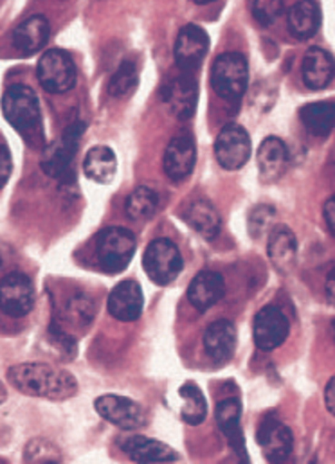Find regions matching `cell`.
<instances>
[{
  "label": "cell",
  "mask_w": 335,
  "mask_h": 464,
  "mask_svg": "<svg viewBox=\"0 0 335 464\" xmlns=\"http://www.w3.org/2000/svg\"><path fill=\"white\" fill-rule=\"evenodd\" d=\"M7 380L18 392L31 398L65 401L78 394V382L69 371L42 362H25L9 367Z\"/></svg>",
  "instance_id": "cell-1"
},
{
  "label": "cell",
  "mask_w": 335,
  "mask_h": 464,
  "mask_svg": "<svg viewBox=\"0 0 335 464\" xmlns=\"http://www.w3.org/2000/svg\"><path fill=\"white\" fill-rule=\"evenodd\" d=\"M2 112L7 122L25 137L40 126V103L34 91L27 85L15 83L4 92Z\"/></svg>",
  "instance_id": "cell-2"
},
{
  "label": "cell",
  "mask_w": 335,
  "mask_h": 464,
  "mask_svg": "<svg viewBox=\"0 0 335 464\" xmlns=\"http://www.w3.org/2000/svg\"><path fill=\"white\" fill-rule=\"evenodd\" d=\"M249 67L247 60L240 53H223L212 71V85L215 92L227 103H240L247 91Z\"/></svg>",
  "instance_id": "cell-3"
},
{
  "label": "cell",
  "mask_w": 335,
  "mask_h": 464,
  "mask_svg": "<svg viewBox=\"0 0 335 464\" xmlns=\"http://www.w3.org/2000/svg\"><path fill=\"white\" fill-rule=\"evenodd\" d=\"M143 266L146 276L155 285L164 286L173 283L179 277V274L182 272L184 261L173 241L166 237H159L148 245L143 257Z\"/></svg>",
  "instance_id": "cell-4"
},
{
  "label": "cell",
  "mask_w": 335,
  "mask_h": 464,
  "mask_svg": "<svg viewBox=\"0 0 335 464\" xmlns=\"http://www.w3.org/2000/svg\"><path fill=\"white\" fill-rule=\"evenodd\" d=\"M135 236L124 227H109L96 236V256L100 265L111 272H123L135 254Z\"/></svg>",
  "instance_id": "cell-5"
},
{
  "label": "cell",
  "mask_w": 335,
  "mask_h": 464,
  "mask_svg": "<svg viewBox=\"0 0 335 464\" xmlns=\"http://www.w3.org/2000/svg\"><path fill=\"white\" fill-rule=\"evenodd\" d=\"M96 412L123 432L141 430L148 423L146 411L133 400L119 394H103L94 401Z\"/></svg>",
  "instance_id": "cell-6"
},
{
  "label": "cell",
  "mask_w": 335,
  "mask_h": 464,
  "mask_svg": "<svg viewBox=\"0 0 335 464\" xmlns=\"http://www.w3.org/2000/svg\"><path fill=\"white\" fill-rule=\"evenodd\" d=\"M38 80L51 94L69 92L76 85V65L62 49L47 51L38 62Z\"/></svg>",
  "instance_id": "cell-7"
},
{
  "label": "cell",
  "mask_w": 335,
  "mask_h": 464,
  "mask_svg": "<svg viewBox=\"0 0 335 464\" xmlns=\"http://www.w3.org/2000/svg\"><path fill=\"white\" fill-rule=\"evenodd\" d=\"M34 304V286L25 274L9 272L0 279V310L7 317H25Z\"/></svg>",
  "instance_id": "cell-8"
},
{
  "label": "cell",
  "mask_w": 335,
  "mask_h": 464,
  "mask_svg": "<svg viewBox=\"0 0 335 464\" xmlns=\"http://www.w3.org/2000/svg\"><path fill=\"white\" fill-rule=\"evenodd\" d=\"M291 332V323L278 306H263L252 323V339L256 348L272 351L280 348Z\"/></svg>",
  "instance_id": "cell-9"
},
{
  "label": "cell",
  "mask_w": 335,
  "mask_h": 464,
  "mask_svg": "<svg viewBox=\"0 0 335 464\" xmlns=\"http://www.w3.org/2000/svg\"><path fill=\"white\" fill-rule=\"evenodd\" d=\"M258 445L272 464L287 463L294 450L292 430L276 418H265L258 429Z\"/></svg>",
  "instance_id": "cell-10"
},
{
  "label": "cell",
  "mask_w": 335,
  "mask_h": 464,
  "mask_svg": "<svg viewBox=\"0 0 335 464\" xmlns=\"http://www.w3.org/2000/svg\"><path fill=\"white\" fill-rule=\"evenodd\" d=\"M215 155L219 164L227 171L243 168L251 157V139L240 124H227L217 137Z\"/></svg>",
  "instance_id": "cell-11"
},
{
  "label": "cell",
  "mask_w": 335,
  "mask_h": 464,
  "mask_svg": "<svg viewBox=\"0 0 335 464\" xmlns=\"http://www.w3.org/2000/svg\"><path fill=\"white\" fill-rule=\"evenodd\" d=\"M84 122L82 121H74L71 122L60 140H56L44 155V160H42V168L47 175L51 177H62L67 168L71 166L76 151H78V146H80V139H82V133H84Z\"/></svg>",
  "instance_id": "cell-12"
},
{
  "label": "cell",
  "mask_w": 335,
  "mask_h": 464,
  "mask_svg": "<svg viewBox=\"0 0 335 464\" xmlns=\"http://www.w3.org/2000/svg\"><path fill=\"white\" fill-rule=\"evenodd\" d=\"M117 443L133 463L164 464L179 461V454L170 445L141 434H126L119 438Z\"/></svg>",
  "instance_id": "cell-13"
},
{
  "label": "cell",
  "mask_w": 335,
  "mask_h": 464,
  "mask_svg": "<svg viewBox=\"0 0 335 464\" xmlns=\"http://www.w3.org/2000/svg\"><path fill=\"white\" fill-rule=\"evenodd\" d=\"M208 49H210L208 33L195 24H188L179 31V36L175 42V62L179 63L182 72L192 74L195 69L201 67L202 60L208 54Z\"/></svg>",
  "instance_id": "cell-14"
},
{
  "label": "cell",
  "mask_w": 335,
  "mask_h": 464,
  "mask_svg": "<svg viewBox=\"0 0 335 464\" xmlns=\"http://www.w3.org/2000/svg\"><path fill=\"white\" fill-rule=\"evenodd\" d=\"M199 87L193 74H181L170 80L163 89V102L168 111L179 119H190L195 114Z\"/></svg>",
  "instance_id": "cell-15"
},
{
  "label": "cell",
  "mask_w": 335,
  "mask_h": 464,
  "mask_svg": "<svg viewBox=\"0 0 335 464\" xmlns=\"http://www.w3.org/2000/svg\"><path fill=\"white\" fill-rule=\"evenodd\" d=\"M197 162V148L195 140L190 133H179L173 137L164 151V171L166 175L181 182L188 179L195 168Z\"/></svg>",
  "instance_id": "cell-16"
},
{
  "label": "cell",
  "mask_w": 335,
  "mask_h": 464,
  "mask_svg": "<svg viewBox=\"0 0 335 464\" xmlns=\"http://www.w3.org/2000/svg\"><path fill=\"white\" fill-rule=\"evenodd\" d=\"M143 290L135 281H121L119 285H115L107 301L109 314L121 323L137 321L143 314Z\"/></svg>",
  "instance_id": "cell-17"
},
{
  "label": "cell",
  "mask_w": 335,
  "mask_h": 464,
  "mask_svg": "<svg viewBox=\"0 0 335 464\" xmlns=\"http://www.w3.org/2000/svg\"><path fill=\"white\" fill-rule=\"evenodd\" d=\"M49 33V20L44 14H31L15 27L11 38L18 53H22L24 56H31L47 44Z\"/></svg>",
  "instance_id": "cell-18"
},
{
  "label": "cell",
  "mask_w": 335,
  "mask_h": 464,
  "mask_svg": "<svg viewBox=\"0 0 335 464\" xmlns=\"http://www.w3.org/2000/svg\"><path fill=\"white\" fill-rule=\"evenodd\" d=\"M301 76L303 83L310 91H321L330 85L335 76V60L332 54L321 47L309 49L303 58Z\"/></svg>",
  "instance_id": "cell-19"
},
{
  "label": "cell",
  "mask_w": 335,
  "mask_h": 464,
  "mask_svg": "<svg viewBox=\"0 0 335 464\" xmlns=\"http://www.w3.org/2000/svg\"><path fill=\"white\" fill-rule=\"evenodd\" d=\"M225 294L222 276L213 270H204L193 277L188 286V299L193 308L206 312L213 308Z\"/></svg>",
  "instance_id": "cell-20"
},
{
  "label": "cell",
  "mask_w": 335,
  "mask_h": 464,
  "mask_svg": "<svg viewBox=\"0 0 335 464\" xmlns=\"http://www.w3.org/2000/svg\"><path fill=\"white\" fill-rule=\"evenodd\" d=\"M256 160H258L260 175L265 182L278 180L285 173L291 160L287 144L278 137H267L258 148Z\"/></svg>",
  "instance_id": "cell-21"
},
{
  "label": "cell",
  "mask_w": 335,
  "mask_h": 464,
  "mask_svg": "<svg viewBox=\"0 0 335 464\" xmlns=\"http://www.w3.org/2000/svg\"><path fill=\"white\" fill-rule=\"evenodd\" d=\"M267 256L281 274H289L298 259V241L294 232L285 226H278L269 232Z\"/></svg>",
  "instance_id": "cell-22"
},
{
  "label": "cell",
  "mask_w": 335,
  "mask_h": 464,
  "mask_svg": "<svg viewBox=\"0 0 335 464\" xmlns=\"http://www.w3.org/2000/svg\"><path fill=\"white\" fill-rule=\"evenodd\" d=\"M204 349L213 362H229L236 349V330L232 323L225 319L212 323L204 334Z\"/></svg>",
  "instance_id": "cell-23"
},
{
  "label": "cell",
  "mask_w": 335,
  "mask_h": 464,
  "mask_svg": "<svg viewBox=\"0 0 335 464\" xmlns=\"http://www.w3.org/2000/svg\"><path fill=\"white\" fill-rule=\"evenodd\" d=\"M289 31L300 40L312 38L321 25V7L318 2L300 0L294 2L287 14Z\"/></svg>",
  "instance_id": "cell-24"
},
{
  "label": "cell",
  "mask_w": 335,
  "mask_h": 464,
  "mask_svg": "<svg viewBox=\"0 0 335 464\" xmlns=\"http://www.w3.org/2000/svg\"><path fill=\"white\" fill-rule=\"evenodd\" d=\"M184 220L193 231L199 232L206 239H215L222 227L219 211L208 200L192 202L184 211Z\"/></svg>",
  "instance_id": "cell-25"
},
{
  "label": "cell",
  "mask_w": 335,
  "mask_h": 464,
  "mask_svg": "<svg viewBox=\"0 0 335 464\" xmlns=\"http://www.w3.org/2000/svg\"><path fill=\"white\" fill-rule=\"evenodd\" d=\"M117 171V159L109 146H94L87 151L84 160V173L98 184H109Z\"/></svg>",
  "instance_id": "cell-26"
},
{
  "label": "cell",
  "mask_w": 335,
  "mask_h": 464,
  "mask_svg": "<svg viewBox=\"0 0 335 464\" xmlns=\"http://www.w3.org/2000/svg\"><path fill=\"white\" fill-rule=\"evenodd\" d=\"M300 117L312 135L327 137L335 126V102H318L305 105Z\"/></svg>",
  "instance_id": "cell-27"
},
{
  "label": "cell",
  "mask_w": 335,
  "mask_h": 464,
  "mask_svg": "<svg viewBox=\"0 0 335 464\" xmlns=\"http://www.w3.org/2000/svg\"><path fill=\"white\" fill-rule=\"evenodd\" d=\"M179 396L182 400V407H181L182 421L192 427L204 423V420L208 418V403L202 391L195 383L188 382L179 389Z\"/></svg>",
  "instance_id": "cell-28"
},
{
  "label": "cell",
  "mask_w": 335,
  "mask_h": 464,
  "mask_svg": "<svg viewBox=\"0 0 335 464\" xmlns=\"http://www.w3.org/2000/svg\"><path fill=\"white\" fill-rule=\"evenodd\" d=\"M240 418H241V403L236 398H225L215 409L217 425L222 430L223 436L229 440V443L234 445V449H238V440L241 438Z\"/></svg>",
  "instance_id": "cell-29"
},
{
  "label": "cell",
  "mask_w": 335,
  "mask_h": 464,
  "mask_svg": "<svg viewBox=\"0 0 335 464\" xmlns=\"http://www.w3.org/2000/svg\"><path fill=\"white\" fill-rule=\"evenodd\" d=\"M159 208V197L153 189L146 188V186H139L137 189H133L126 200V215L132 220H148L155 215Z\"/></svg>",
  "instance_id": "cell-30"
},
{
  "label": "cell",
  "mask_w": 335,
  "mask_h": 464,
  "mask_svg": "<svg viewBox=\"0 0 335 464\" xmlns=\"http://www.w3.org/2000/svg\"><path fill=\"white\" fill-rule=\"evenodd\" d=\"M96 315V306L94 303L87 297V295H74L71 297V301L67 303L62 321L56 319L58 324L62 323H69L73 328H87Z\"/></svg>",
  "instance_id": "cell-31"
},
{
  "label": "cell",
  "mask_w": 335,
  "mask_h": 464,
  "mask_svg": "<svg viewBox=\"0 0 335 464\" xmlns=\"http://www.w3.org/2000/svg\"><path fill=\"white\" fill-rule=\"evenodd\" d=\"M24 461L25 464H60L62 454L54 443L36 438L25 445Z\"/></svg>",
  "instance_id": "cell-32"
},
{
  "label": "cell",
  "mask_w": 335,
  "mask_h": 464,
  "mask_svg": "<svg viewBox=\"0 0 335 464\" xmlns=\"http://www.w3.org/2000/svg\"><path fill=\"white\" fill-rule=\"evenodd\" d=\"M137 82H139L137 67L132 62H123L112 76L109 92L113 98L126 96L128 92H132L137 87Z\"/></svg>",
  "instance_id": "cell-33"
},
{
  "label": "cell",
  "mask_w": 335,
  "mask_h": 464,
  "mask_svg": "<svg viewBox=\"0 0 335 464\" xmlns=\"http://www.w3.org/2000/svg\"><path fill=\"white\" fill-rule=\"evenodd\" d=\"M274 218H276V211L271 206H256L249 213V220H247V227H249L251 236L252 237L265 236L274 226Z\"/></svg>",
  "instance_id": "cell-34"
},
{
  "label": "cell",
  "mask_w": 335,
  "mask_h": 464,
  "mask_svg": "<svg viewBox=\"0 0 335 464\" xmlns=\"http://www.w3.org/2000/svg\"><path fill=\"white\" fill-rule=\"evenodd\" d=\"M252 14L261 25H271L276 22L278 16H281L285 4L281 0H258L252 2Z\"/></svg>",
  "instance_id": "cell-35"
},
{
  "label": "cell",
  "mask_w": 335,
  "mask_h": 464,
  "mask_svg": "<svg viewBox=\"0 0 335 464\" xmlns=\"http://www.w3.org/2000/svg\"><path fill=\"white\" fill-rule=\"evenodd\" d=\"M11 171H13L11 153L4 144H0V189L7 184V180L11 177Z\"/></svg>",
  "instance_id": "cell-36"
},
{
  "label": "cell",
  "mask_w": 335,
  "mask_h": 464,
  "mask_svg": "<svg viewBox=\"0 0 335 464\" xmlns=\"http://www.w3.org/2000/svg\"><path fill=\"white\" fill-rule=\"evenodd\" d=\"M323 215H325V220H327L329 229L335 234V195H332V197L327 200V204H325V208H323Z\"/></svg>",
  "instance_id": "cell-37"
},
{
  "label": "cell",
  "mask_w": 335,
  "mask_h": 464,
  "mask_svg": "<svg viewBox=\"0 0 335 464\" xmlns=\"http://www.w3.org/2000/svg\"><path fill=\"white\" fill-rule=\"evenodd\" d=\"M325 403H327V409L330 411V414L335 416V374L325 389Z\"/></svg>",
  "instance_id": "cell-38"
},
{
  "label": "cell",
  "mask_w": 335,
  "mask_h": 464,
  "mask_svg": "<svg viewBox=\"0 0 335 464\" xmlns=\"http://www.w3.org/2000/svg\"><path fill=\"white\" fill-rule=\"evenodd\" d=\"M325 294H327V301H329L332 306H335V268L329 274V277H327Z\"/></svg>",
  "instance_id": "cell-39"
},
{
  "label": "cell",
  "mask_w": 335,
  "mask_h": 464,
  "mask_svg": "<svg viewBox=\"0 0 335 464\" xmlns=\"http://www.w3.org/2000/svg\"><path fill=\"white\" fill-rule=\"evenodd\" d=\"M11 259H13L11 248H9L7 245H2V243H0V270H5L7 265L11 263Z\"/></svg>",
  "instance_id": "cell-40"
},
{
  "label": "cell",
  "mask_w": 335,
  "mask_h": 464,
  "mask_svg": "<svg viewBox=\"0 0 335 464\" xmlns=\"http://www.w3.org/2000/svg\"><path fill=\"white\" fill-rule=\"evenodd\" d=\"M7 400V391H5V387H4V383L0 382V405L4 403Z\"/></svg>",
  "instance_id": "cell-41"
},
{
  "label": "cell",
  "mask_w": 335,
  "mask_h": 464,
  "mask_svg": "<svg viewBox=\"0 0 335 464\" xmlns=\"http://www.w3.org/2000/svg\"><path fill=\"white\" fill-rule=\"evenodd\" d=\"M332 334H334V341H335V321H334V326H332Z\"/></svg>",
  "instance_id": "cell-42"
}]
</instances>
